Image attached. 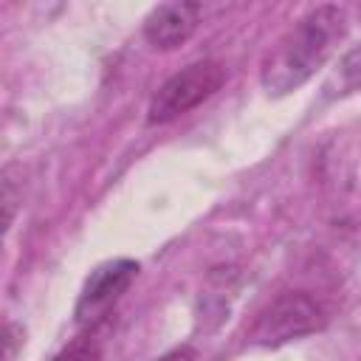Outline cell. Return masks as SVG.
I'll use <instances>...</instances> for the list:
<instances>
[{
  "label": "cell",
  "instance_id": "obj_1",
  "mask_svg": "<svg viewBox=\"0 0 361 361\" xmlns=\"http://www.w3.org/2000/svg\"><path fill=\"white\" fill-rule=\"evenodd\" d=\"M347 11L324 3L299 17L265 54L259 82L271 96H288L316 76L347 34Z\"/></svg>",
  "mask_w": 361,
  "mask_h": 361
},
{
  "label": "cell",
  "instance_id": "obj_2",
  "mask_svg": "<svg viewBox=\"0 0 361 361\" xmlns=\"http://www.w3.org/2000/svg\"><path fill=\"white\" fill-rule=\"evenodd\" d=\"M223 82H226V68L214 59H200V62L180 68L149 99L147 121L149 124H166L183 113L195 110L197 104L212 99L223 87Z\"/></svg>",
  "mask_w": 361,
  "mask_h": 361
},
{
  "label": "cell",
  "instance_id": "obj_3",
  "mask_svg": "<svg viewBox=\"0 0 361 361\" xmlns=\"http://www.w3.org/2000/svg\"><path fill=\"white\" fill-rule=\"evenodd\" d=\"M327 322V310L307 290H290L276 296L254 322L248 341L259 347H276L302 336L322 330Z\"/></svg>",
  "mask_w": 361,
  "mask_h": 361
},
{
  "label": "cell",
  "instance_id": "obj_4",
  "mask_svg": "<svg viewBox=\"0 0 361 361\" xmlns=\"http://www.w3.org/2000/svg\"><path fill=\"white\" fill-rule=\"evenodd\" d=\"M138 276V262L118 257V259H107L102 265H96L90 271V276L82 285V293L76 299L73 307V319L79 327L93 330L96 324L104 322V316L113 310V305L127 293V288L133 285V279Z\"/></svg>",
  "mask_w": 361,
  "mask_h": 361
},
{
  "label": "cell",
  "instance_id": "obj_5",
  "mask_svg": "<svg viewBox=\"0 0 361 361\" xmlns=\"http://www.w3.org/2000/svg\"><path fill=\"white\" fill-rule=\"evenodd\" d=\"M200 14V3H161L144 17V39L158 51H172L197 31Z\"/></svg>",
  "mask_w": 361,
  "mask_h": 361
},
{
  "label": "cell",
  "instance_id": "obj_6",
  "mask_svg": "<svg viewBox=\"0 0 361 361\" xmlns=\"http://www.w3.org/2000/svg\"><path fill=\"white\" fill-rule=\"evenodd\" d=\"M355 90H361V45L350 48L324 82V96L327 99H341V96L355 93Z\"/></svg>",
  "mask_w": 361,
  "mask_h": 361
},
{
  "label": "cell",
  "instance_id": "obj_7",
  "mask_svg": "<svg viewBox=\"0 0 361 361\" xmlns=\"http://www.w3.org/2000/svg\"><path fill=\"white\" fill-rule=\"evenodd\" d=\"M54 361H99V347H96V341L90 336H79Z\"/></svg>",
  "mask_w": 361,
  "mask_h": 361
},
{
  "label": "cell",
  "instance_id": "obj_8",
  "mask_svg": "<svg viewBox=\"0 0 361 361\" xmlns=\"http://www.w3.org/2000/svg\"><path fill=\"white\" fill-rule=\"evenodd\" d=\"M11 166L3 169V203H6V228L14 220V206H17V192H14V178H11Z\"/></svg>",
  "mask_w": 361,
  "mask_h": 361
},
{
  "label": "cell",
  "instance_id": "obj_9",
  "mask_svg": "<svg viewBox=\"0 0 361 361\" xmlns=\"http://www.w3.org/2000/svg\"><path fill=\"white\" fill-rule=\"evenodd\" d=\"M3 344H6V353H3V361H14V350L17 344H23V327L8 322L6 324V333H3Z\"/></svg>",
  "mask_w": 361,
  "mask_h": 361
},
{
  "label": "cell",
  "instance_id": "obj_10",
  "mask_svg": "<svg viewBox=\"0 0 361 361\" xmlns=\"http://www.w3.org/2000/svg\"><path fill=\"white\" fill-rule=\"evenodd\" d=\"M158 361H195V350H192L189 344H183V347L169 350V353H166V355H161Z\"/></svg>",
  "mask_w": 361,
  "mask_h": 361
}]
</instances>
